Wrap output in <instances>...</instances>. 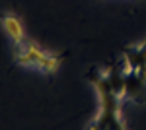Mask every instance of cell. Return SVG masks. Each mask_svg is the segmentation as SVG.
<instances>
[{
	"mask_svg": "<svg viewBox=\"0 0 146 130\" xmlns=\"http://www.w3.org/2000/svg\"><path fill=\"white\" fill-rule=\"evenodd\" d=\"M88 80L92 82L100 99L98 115L88 124V130H129L121 109L123 101H127L121 64L92 68L88 72Z\"/></svg>",
	"mask_w": 146,
	"mask_h": 130,
	"instance_id": "6da1fadb",
	"label": "cell"
},
{
	"mask_svg": "<svg viewBox=\"0 0 146 130\" xmlns=\"http://www.w3.org/2000/svg\"><path fill=\"white\" fill-rule=\"evenodd\" d=\"M0 22H2V27H4L6 35L10 37L12 45L25 39V31H23V23L20 20V16H16L14 12H6V14L0 16Z\"/></svg>",
	"mask_w": 146,
	"mask_h": 130,
	"instance_id": "277c9868",
	"label": "cell"
},
{
	"mask_svg": "<svg viewBox=\"0 0 146 130\" xmlns=\"http://www.w3.org/2000/svg\"><path fill=\"white\" fill-rule=\"evenodd\" d=\"M14 60L23 68H31L41 74H56L60 68V56L53 54L51 51L43 49L39 43H35L33 39L25 37L20 43H14Z\"/></svg>",
	"mask_w": 146,
	"mask_h": 130,
	"instance_id": "3957f363",
	"label": "cell"
},
{
	"mask_svg": "<svg viewBox=\"0 0 146 130\" xmlns=\"http://www.w3.org/2000/svg\"><path fill=\"white\" fill-rule=\"evenodd\" d=\"M121 72L127 101H146V37L129 45L121 54Z\"/></svg>",
	"mask_w": 146,
	"mask_h": 130,
	"instance_id": "7a4b0ae2",
	"label": "cell"
}]
</instances>
